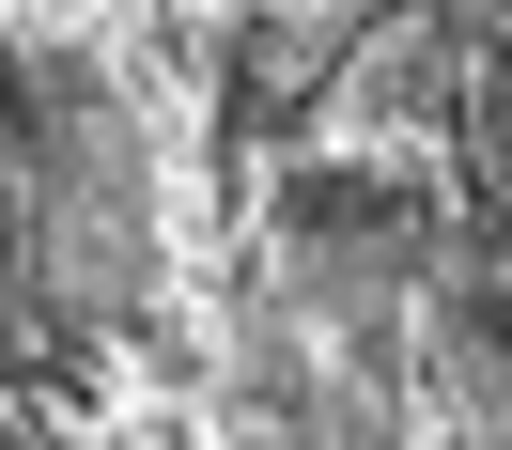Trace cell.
Returning <instances> with one entry per match:
<instances>
[{
    "instance_id": "cell-1",
    "label": "cell",
    "mask_w": 512,
    "mask_h": 450,
    "mask_svg": "<svg viewBox=\"0 0 512 450\" xmlns=\"http://www.w3.org/2000/svg\"><path fill=\"white\" fill-rule=\"evenodd\" d=\"M0 125H16V264H32L47 326H125L156 280V233H140V140L109 109V78L16 63Z\"/></svg>"
},
{
    "instance_id": "cell-2",
    "label": "cell",
    "mask_w": 512,
    "mask_h": 450,
    "mask_svg": "<svg viewBox=\"0 0 512 450\" xmlns=\"http://www.w3.org/2000/svg\"><path fill=\"white\" fill-rule=\"evenodd\" d=\"M419 264H435V233H419L404 187H311L295 202V311L342 326V342H373V326L404 311Z\"/></svg>"
}]
</instances>
